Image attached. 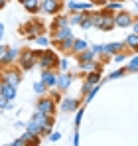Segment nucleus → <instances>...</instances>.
Here are the masks:
<instances>
[{
    "label": "nucleus",
    "instance_id": "nucleus-1",
    "mask_svg": "<svg viewBox=\"0 0 138 146\" xmlns=\"http://www.w3.org/2000/svg\"><path fill=\"white\" fill-rule=\"evenodd\" d=\"M93 16V22H95V28H99V30H103V32H111V30H115L116 24H115V14L113 12H109V10H101V12H91Z\"/></svg>",
    "mask_w": 138,
    "mask_h": 146
},
{
    "label": "nucleus",
    "instance_id": "nucleus-2",
    "mask_svg": "<svg viewBox=\"0 0 138 146\" xmlns=\"http://www.w3.org/2000/svg\"><path fill=\"white\" fill-rule=\"evenodd\" d=\"M44 32H46V22H44L42 18H34V20L26 22V24L20 28V34L26 36L28 40H34L36 36H42Z\"/></svg>",
    "mask_w": 138,
    "mask_h": 146
},
{
    "label": "nucleus",
    "instance_id": "nucleus-3",
    "mask_svg": "<svg viewBox=\"0 0 138 146\" xmlns=\"http://www.w3.org/2000/svg\"><path fill=\"white\" fill-rule=\"evenodd\" d=\"M18 65H20L22 71H30L34 65H38V55H36V51H32V49H22V51H20V57H18Z\"/></svg>",
    "mask_w": 138,
    "mask_h": 146
},
{
    "label": "nucleus",
    "instance_id": "nucleus-4",
    "mask_svg": "<svg viewBox=\"0 0 138 146\" xmlns=\"http://www.w3.org/2000/svg\"><path fill=\"white\" fill-rule=\"evenodd\" d=\"M38 65L42 67V71H44V69H55V67H59V61H57V57H55L53 51L44 49V51L40 53V57H38Z\"/></svg>",
    "mask_w": 138,
    "mask_h": 146
},
{
    "label": "nucleus",
    "instance_id": "nucleus-5",
    "mask_svg": "<svg viewBox=\"0 0 138 146\" xmlns=\"http://www.w3.org/2000/svg\"><path fill=\"white\" fill-rule=\"evenodd\" d=\"M61 8H63V0H42V6H40V10L49 16H57Z\"/></svg>",
    "mask_w": 138,
    "mask_h": 146
},
{
    "label": "nucleus",
    "instance_id": "nucleus-6",
    "mask_svg": "<svg viewBox=\"0 0 138 146\" xmlns=\"http://www.w3.org/2000/svg\"><path fill=\"white\" fill-rule=\"evenodd\" d=\"M132 22H134V18H132V14L128 10H118L115 14L116 28H132Z\"/></svg>",
    "mask_w": 138,
    "mask_h": 146
},
{
    "label": "nucleus",
    "instance_id": "nucleus-7",
    "mask_svg": "<svg viewBox=\"0 0 138 146\" xmlns=\"http://www.w3.org/2000/svg\"><path fill=\"white\" fill-rule=\"evenodd\" d=\"M2 81H6V83L14 85V87L18 89V85H20V81H22V75H20V69H18V67H8L6 71L2 73Z\"/></svg>",
    "mask_w": 138,
    "mask_h": 146
},
{
    "label": "nucleus",
    "instance_id": "nucleus-8",
    "mask_svg": "<svg viewBox=\"0 0 138 146\" xmlns=\"http://www.w3.org/2000/svg\"><path fill=\"white\" fill-rule=\"evenodd\" d=\"M38 111L44 115H53L55 113V101L51 97H42L38 101Z\"/></svg>",
    "mask_w": 138,
    "mask_h": 146
},
{
    "label": "nucleus",
    "instance_id": "nucleus-9",
    "mask_svg": "<svg viewBox=\"0 0 138 146\" xmlns=\"http://www.w3.org/2000/svg\"><path fill=\"white\" fill-rule=\"evenodd\" d=\"M93 8H95V2H93V0H87V2L69 0V4H67V10H71V12H89Z\"/></svg>",
    "mask_w": 138,
    "mask_h": 146
},
{
    "label": "nucleus",
    "instance_id": "nucleus-10",
    "mask_svg": "<svg viewBox=\"0 0 138 146\" xmlns=\"http://www.w3.org/2000/svg\"><path fill=\"white\" fill-rule=\"evenodd\" d=\"M81 107V103H79V99H71V97H65L59 101V109L63 111V113H73V111H77Z\"/></svg>",
    "mask_w": 138,
    "mask_h": 146
},
{
    "label": "nucleus",
    "instance_id": "nucleus-11",
    "mask_svg": "<svg viewBox=\"0 0 138 146\" xmlns=\"http://www.w3.org/2000/svg\"><path fill=\"white\" fill-rule=\"evenodd\" d=\"M42 81L47 85V89L55 87L57 85V73H55V69H44L42 71Z\"/></svg>",
    "mask_w": 138,
    "mask_h": 146
},
{
    "label": "nucleus",
    "instance_id": "nucleus-12",
    "mask_svg": "<svg viewBox=\"0 0 138 146\" xmlns=\"http://www.w3.org/2000/svg\"><path fill=\"white\" fill-rule=\"evenodd\" d=\"M103 49H105V53L115 55V53H118V51H124V49H126V44H120V42H111V44L103 46Z\"/></svg>",
    "mask_w": 138,
    "mask_h": 146
},
{
    "label": "nucleus",
    "instance_id": "nucleus-13",
    "mask_svg": "<svg viewBox=\"0 0 138 146\" xmlns=\"http://www.w3.org/2000/svg\"><path fill=\"white\" fill-rule=\"evenodd\" d=\"M87 48H89V42H87V40H81V38H75V42H73V48H71V53H75V55H79L81 51H85Z\"/></svg>",
    "mask_w": 138,
    "mask_h": 146
},
{
    "label": "nucleus",
    "instance_id": "nucleus-14",
    "mask_svg": "<svg viewBox=\"0 0 138 146\" xmlns=\"http://www.w3.org/2000/svg\"><path fill=\"white\" fill-rule=\"evenodd\" d=\"M18 57H20V51H18V49L8 48V53H6V57L2 59V63H4V65H12V63L18 61Z\"/></svg>",
    "mask_w": 138,
    "mask_h": 146
},
{
    "label": "nucleus",
    "instance_id": "nucleus-15",
    "mask_svg": "<svg viewBox=\"0 0 138 146\" xmlns=\"http://www.w3.org/2000/svg\"><path fill=\"white\" fill-rule=\"evenodd\" d=\"M0 93H4L6 97L12 101V99L16 97V87L10 85V83H6V81H0Z\"/></svg>",
    "mask_w": 138,
    "mask_h": 146
},
{
    "label": "nucleus",
    "instance_id": "nucleus-16",
    "mask_svg": "<svg viewBox=\"0 0 138 146\" xmlns=\"http://www.w3.org/2000/svg\"><path fill=\"white\" fill-rule=\"evenodd\" d=\"M124 44H126L128 51H136V53H138V34H134V32H132V34H128Z\"/></svg>",
    "mask_w": 138,
    "mask_h": 146
},
{
    "label": "nucleus",
    "instance_id": "nucleus-17",
    "mask_svg": "<svg viewBox=\"0 0 138 146\" xmlns=\"http://www.w3.org/2000/svg\"><path fill=\"white\" fill-rule=\"evenodd\" d=\"M24 8H26V12H30V14H34V12H38L40 10V6H42V2L40 0H26L22 4Z\"/></svg>",
    "mask_w": 138,
    "mask_h": 146
},
{
    "label": "nucleus",
    "instance_id": "nucleus-18",
    "mask_svg": "<svg viewBox=\"0 0 138 146\" xmlns=\"http://www.w3.org/2000/svg\"><path fill=\"white\" fill-rule=\"evenodd\" d=\"M79 26H81L83 30H91V28H95V22H93V16H91V10L83 14V20H81V24H79Z\"/></svg>",
    "mask_w": 138,
    "mask_h": 146
},
{
    "label": "nucleus",
    "instance_id": "nucleus-19",
    "mask_svg": "<svg viewBox=\"0 0 138 146\" xmlns=\"http://www.w3.org/2000/svg\"><path fill=\"white\" fill-rule=\"evenodd\" d=\"M69 85H71V75L65 73V75H57V87L61 89V91H65Z\"/></svg>",
    "mask_w": 138,
    "mask_h": 146
},
{
    "label": "nucleus",
    "instance_id": "nucleus-20",
    "mask_svg": "<svg viewBox=\"0 0 138 146\" xmlns=\"http://www.w3.org/2000/svg\"><path fill=\"white\" fill-rule=\"evenodd\" d=\"M85 81H87V83H91V85H99V83H101V73L97 71V69H93V71L87 73Z\"/></svg>",
    "mask_w": 138,
    "mask_h": 146
},
{
    "label": "nucleus",
    "instance_id": "nucleus-21",
    "mask_svg": "<svg viewBox=\"0 0 138 146\" xmlns=\"http://www.w3.org/2000/svg\"><path fill=\"white\" fill-rule=\"evenodd\" d=\"M103 8H105V10H109V12H113V10L118 12V10H122V2H120V0H109Z\"/></svg>",
    "mask_w": 138,
    "mask_h": 146
},
{
    "label": "nucleus",
    "instance_id": "nucleus-22",
    "mask_svg": "<svg viewBox=\"0 0 138 146\" xmlns=\"http://www.w3.org/2000/svg\"><path fill=\"white\" fill-rule=\"evenodd\" d=\"M77 57H79V61H91V59H95V57H97V53H95L91 48H87L85 51H81Z\"/></svg>",
    "mask_w": 138,
    "mask_h": 146
},
{
    "label": "nucleus",
    "instance_id": "nucleus-23",
    "mask_svg": "<svg viewBox=\"0 0 138 146\" xmlns=\"http://www.w3.org/2000/svg\"><path fill=\"white\" fill-rule=\"evenodd\" d=\"M26 130H30V132H32V134H36V136H42V126H40L38 122L34 121V119H32V121L28 122V126H26Z\"/></svg>",
    "mask_w": 138,
    "mask_h": 146
},
{
    "label": "nucleus",
    "instance_id": "nucleus-24",
    "mask_svg": "<svg viewBox=\"0 0 138 146\" xmlns=\"http://www.w3.org/2000/svg\"><path fill=\"white\" fill-rule=\"evenodd\" d=\"M79 67L83 71H93L97 69V59H91V61H79Z\"/></svg>",
    "mask_w": 138,
    "mask_h": 146
},
{
    "label": "nucleus",
    "instance_id": "nucleus-25",
    "mask_svg": "<svg viewBox=\"0 0 138 146\" xmlns=\"http://www.w3.org/2000/svg\"><path fill=\"white\" fill-rule=\"evenodd\" d=\"M124 69H126V71H130V73H136L138 71V53L130 59V61H128V65H126Z\"/></svg>",
    "mask_w": 138,
    "mask_h": 146
},
{
    "label": "nucleus",
    "instance_id": "nucleus-26",
    "mask_svg": "<svg viewBox=\"0 0 138 146\" xmlns=\"http://www.w3.org/2000/svg\"><path fill=\"white\" fill-rule=\"evenodd\" d=\"M83 14H85V12H73V16L69 18V24L79 26V24H81V20H83Z\"/></svg>",
    "mask_w": 138,
    "mask_h": 146
},
{
    "label": "nucleus",
    "instance_id": "nucleus-27",
    "mask_svg": "<svg viewBox=\"0 0 138 146\" xmlns=\"http://www.w3.org/2000/svg\"><path fill=\"white\" fill-rule=\"evenodd\" d=\"M46 89H47V85L44 83V81H42V79H40V81L34 85V91H36L38 95H44V93H46Z\"/></svg>",
    "mask_w": 138,
    "mask_h": 146
},
{
    "label": "nucleus",
    "instance_id": "nucleus-28",
    "mask_svg": "<svg viewBox=\"0 0 138 146\" xmlns=\"http://www.w3.org/2000/svg\"><path fill=\"white\" fill-rule=\"evenodd\" d=\"M34 42H36L38 46H42V48H47V46H49V40H47L44 34H42V36H36V38H34Z\"/></svg>",
    "mask_w": 138,
    "mask_h": 146
},
{
    "label": "nucleus",
    "instance_id": "nucleus-29",
    "mask_svg": "<svg viewBox=\"0 0 138 146\" xmlns=\"http://www.w3.org/2000/svg\"><path fill=\"white\" fill-rule=\"evenodd\" d=\"M124 59H126V53H124V51H118V53L113 55V61H116V63H122Z\"/></svg>",
    "mask_w": 138,
    "mask_h": 146
},
{
    "label": "nucleus",
    "instance_id": "nucleus-30",
    "mask_svg": "<svg viewBox=\"0 0 138 146\" xmlns=\"http://www.w3.org/2000/svg\"><path fill=\"white\" fill-rule=\"evenodd\" d=\"M8 103H10V99L6 97L4 93H0V109H6V107H8Z\"/></svg>",
    "mask_w": 138,
    "mask_h": 146
},
{
    "label": "nucleus",
    "instance_id": "nucleus-31",
    "mask_svg": "<svg viewBox=\"0 0 138 146\" xmlns=\"http://www.w3.org/2000/svg\"><path fill=\"white\" fill-rule=\"evenodd\" d=\"M124 73H126V69H116V71L111 73V79H118V77H122Z\"/></svg>",
    "mask_w": 138,
    "mask_h": 146
},
{
    "label": "nucleus",
    "instance_id": "nucleus-32",
    "mask_svg": "<svg viewBox=\"0 0 138 146\" xmlns=\"http://www.w3.org/2000/svg\"><path fill=\"white\" fill-rule=\"evenodd\" d=\"M6 53H8V48H6V46H2V44H0V61H2V59H4V57H6Z\"/></svg>",
    "mask_w": 138,
    "mask_h": 146
},
{
    "label": "nucleus",
    "instance_id": "nucleus-33",
    "mask_svg": "<svg viewBox=\"0 0 138 146\" xmlns=\"http://www.w3.org/2000/svg\"><path fill=\"white\" fill-rule=\"evenodd\" d=\"M59 138H61V136H59V132H51V134H49V140H51V142H57Z\"/></svg>",
    "mask_w": 138,
    "mask_h": 146
},
{
    "label": "nucleus",
    "instance_id": "nucleus-34",
    "mask_svg": "<svg viewBox=\"0 0 138 146\" xmlns=\"http://www.w3.org/2000/svg\"><path fill=\"white\" fill-rule=\"evenodd\" d=\"M81 119H83V109H81V111H77V115H75V124H79Z\"/></svg>",
    "mask_w": 138,
    "mask_h": 146
},
{
    "label": "nucleus",
    "instance_id": "nucleus-35",
    "mask_svg": "<svg viewBox=\"0 0 138 146\" xmlns=\"http://www.w3.org/2000/svg\"><path fill=\"white\" fill-rule=\"evenodd\" d=\"M51 99H53L55 103H59V101H61V95H59L57 91H53V93H51Z\"/></svg>",
    "mask_w": 138,
    "mask_h": 146
},
{
    "label": "nucleus",
    "instance_id": "nucleus-36",
    "mask_svg": "<svg viewBox=\"0 0 138 146\" xmlns=\"http://www.w3.org/2000/svg\"><path fill=\"white\" fill-rule=\"evenodd\" d=\"M67 65H69L67 59H61V61H59V67H61V69H67Z\"/></svg>",
    "mask_w": 138,
    "mask_h": 146
},
{
    "label": "nucleus",
    "instance_id": "nucleus-37",
    "mask_svg": "<svg viewBox=\"0 0 138 146\" xmlns=\"http://www.w3.org/2000/svg\"><path fill=\"white\" fill-rule=\"evenodd\" d=\"M26 144V142H24V138H18V140H14V142H12V146H24Z\"/></svg>",
    "mask_w": 138,
    "mask_h": 146
},
{
    "label": "nucleus",
    "instance_id": "nucleus-38",
    "mask_svg": "<svg viewBox=\"0 0 138 146\" xmlns=\"http://www.w3.org/2000/svg\"><path fill=\"white\" fill-rule=\"evenodd\" d=\"M93 2H95V6H105L109 0H93Z\"/></svg>",
    "mask_w": 138,
    "mask_h": 146
},
{
    "label": "nucleus",
    "instance_id": "nucleus-39",
    "mask_svg": "<svg viewBox=\"0 0 138 146\" xmlns=\"http://www.w3.org/2000/svg\"><path fill=\"white\" fill-rule=\"evenodd\" d=\"M132 30H134V34H138V18H134V22H132Z\"/></svg>",
    "mask_w": 138,
    "mask_h": 146
},
{
    "label": "nucleus",
    "instance_id": "nucleus-40",
    "mask_svg": "<svg viewBox=\"0 0 138 146\" xmlns=\"http://www.w3.org/2000/svg\"><path fill=\"white\" fill-rule=\"evenodd\" d=\"M2 36H4V24H0V40H2Z\"/></svg>",
    "mask_w": 138,
    "mask_h": 146
},
{
    "label": "nucleus",
    "instance_id": "nucleus-41",
    "mask_svg": "<svg viewBox=\"0 0 138 146\" xmlns=\"http://www.w3.org/2000/svg\"><path fill=\"white\" fill-rule=\"evenodd\" d=\"M4 6H6V0H0V10H2Z\"/></svg>",
    "mask_w": 138,
    "mask_h": 146
},
{
    "label": "nucleus",
    "instance_id": "nucleus-42",
    "mask_svg": "<svg viewBox=\"0 0 138 146\" xmlns=\"http://www.w3.org/2000/svg\"><path fill=\"white\" fill-rule=\"evenodd\" d=\"M18 2H20V4H24V2H26V0H18Z\"/></svg>",
    "mask_w": 138,
    "mask_h": 146
},
{
    "label": "nucleus",
    "instance_id": "nucleus-43",
    "mask_svg": "<svg viewBox=\"0 0 138 146\" xmlns=\"http://www.w3.org/2000/svg\"><path fill=\"white\" fill-rule=\"evenodd\" d=\"M120 2H122V0H120Z\"/></svg>",
    "mask_w": 138,
    "mask_h": 146
}]
</instances>
